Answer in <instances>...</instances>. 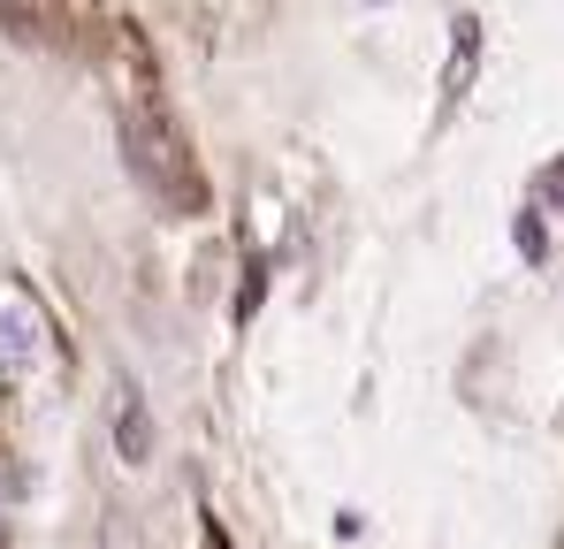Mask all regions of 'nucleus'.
Masks as SVG:
<instances>
[{"label":"nucleus","mask_w":564,"mask_h":549,"mask_svg":"<svg viewBox=\"0 0 564 549\" xmlns=\"http://www.w3.org/2000/svg\"><path fill=\"white\" fill-rule=\"evenodd\" d=\"M31 359H39V313L0 305V374H23Z\"/></svg>","instance_id":"obj_1"},{"label":"nucleus","mask_w":564,"mask_h":549,"mask_svg":"<svg viewBox=\"0 0 564 549\" xmlns=\"http://www.w3.org/2000/svg\"><path fill=\"white\" fill-rule=\"evenodd\" d=\"M115 443H122V458L130 465H145L153 458V435H145V405H138V389L122 381V412H115Z\"/></svg>","instance_id":"obj_2"},{"label":"nucleus","mask_w":564,"mask_h":549,"mask_svg":"<svg viewBox=\"0 0 564 549\" xmlns=\"http://www.w3.org/2000/svg\"><path fill=\"white\" fill-rule=\"evenodd\" d=\"M519 252H527V260H542V222H534V214L519 222Z\"/></svg>","instance_id":"obj_3"},{"label":"nucleus","mask_w":564,"mask_h":549,"mask_svg":"<svg viewBox=\"0 0 564 549\" xmlns=\"http://www.w3.org/2000/svg\"><path fill=\"white\" fill-rule=\"evenodd\" d=\"M542 198H550V206H564V161L550 169V176H542Z\"/></svg>","instance_id":"obj_4"}]
</instances>
